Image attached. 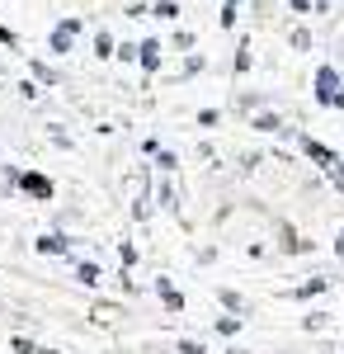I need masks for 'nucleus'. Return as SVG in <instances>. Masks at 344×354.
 <instances>
[{
	"label": "nucleus",
	"mask_w": 344,
	"mask_h": 354,
	"mask_svg": "<svg viewBox=\"0 0 344 354\" xmlns=\"http://www.w3.org/2000/svg\"><path fill=\"white\" fill-rule=\"evenodd\" d=\"M19 185H24V194H33V198H52V180H48V175H38V170L19 175Z\"/></svg>",
	"instance_id": "1"
},
{
	"label": "nucleus",
	"mask_w": 344,
	"mask_h": 354,
	"mask_svg": "<svg viewBox=\"0 0 344 354\" xmlns=\"http://www.w3.org/2000/svg\"><path fill=\"white\" fill-rule=\"evenodd\" d=\"M335 95H340V81H335V71H330V66H321V71H316V100H321V104H330Z\"/></svg>",
	"instance_id": "2"
},
{
	"label": "nucleus",
	"mask_w": 344,
	"mask_h": 354,
	"mask_svg": "<svg viewBox=\"0 0 344 354\" xmlns=\"http://www.w3.org/2000/svg\"><path fill=\"white\" fill-rule=\"evenodd\" d=\"M99 326H113V322H123V307L118 302H95V312H90Z\"/></svg>",
	"instance_id": "3"
},
{
	"label": "nucleus",
	"mask_w": 344,
	"mask_h": 354,
	"mask_svg": "<svg viewBox=\"0 0 344 354\" xmlns=\"http://www.w3.org/2000/svg\"><path fill=\"white\" fill-rule=\"evenodd\" d=\"M76 33H80V24H76V19H66V24H61V28H57V33H52V48H57V53H66Z\"/></svg>",
	"instance_id": "4"
},
{
	"label": "nucleus",
	"mask_w": 344,
	"mask_h": 354,
	"mask_svg": "<svg viewBox=\"0 0 344 354\" xmlns=\"http://www.w3.org/2000/svg\"><path fill=\"white\" fill-rule=\"evenodd\" d=\"M302 147H307V156H312V161H321L325 170H330V165H340V161H335V151H325V147H321V142H312V137H307Z\"/></svg>",
	"instance_id": "5"
},
{
	"label": "nucleus",
	"mask_w": 344,
	"mask_h": 354,
	"mask_svg": "<svg viewBox=\"0 0 344 354\" xmlns=\"http://www.w3.org/2000/svg\"><path fill=\"white\" fill-rule=\"evenodd\" d=\"M137 53H142V66H146V71H156V66H160V48H156V43H142Z\"/></svg>",
	"instance_id": "6"
},
{
	"label": "nucleus",
	"mask_w": 344,
	"mask_h": 354,
	"mask_svg": "<svg viewBox=\"0 0 344 354\" xmlns=\"http://www.w3.org/2000/svg\"><path fill=\"white\" fill-rule=\"evenodd\" d=\"M156 288H160V298H165V307H170V312H180V307H184V298H180V293H175V288H170L165 279H160Z\"/></svg>",
	"instance_id": "7"
},
{
	"label": "nucleus",
	"mask_w": 344,
	"mask_h": 354,
	"mask_svg": "<svg viewBox=\"0 0 344 354\" xmlns=\"http://www.w3.org/2000/svg\"><path fill=\"white\" fill-rule=\"evenodd\" d=\"M38 250H43V255H61V250H66V241H61V236H43V241H38Z\"/></svg>",
	"instance_id": "8"
},
{
	"label": "nucleus",
	"mask_w": 344,
	"mask_h": 354,
	"mask_svg": "<svg viewBox=\"0 0 344 354\" xmlns=\"http://www.w3.org/2000/svg\"><path fill=\"white\" fill-rule=\"evenodd\" d=\"M255 128H260V133H278L283 123H278V118H269V113H265V118H255Z\"/></svg>",
	"instance_id": "9"
},
{
	"label": "nucleus",
	"mask_w": 344,
	"mask_h": 354,
	"mask_svg": "<svg viewBox=\"0 0 344 354\" xmlns=\"http://www.w3.org/2000/svg\"><path fill=\"white\" fill-rule=\"evenodd\" d=\"M80 283H99V270H95V265H80Z\"/></svg>",
	"instance_id": "10"
},
{
	"label": "nucleus",
	"mask_w": 344,
	"mask_h": 354,
	"mask_svg": "<svg viewBox=\"0 0 344 354\" xmlns=\"http://www.w3.org/2000/svg\"><path fill=\"white\" fill-rule=\"evenodd\" d=\"M236 326H240V317H222V322H217V330H222V335H236Z\"/></svg>",
	"instance_id": "11"
},
{
	"label": "nucleus",
	"mask_w": 344,
	"mask_h": 354,
	"mask_svg": "<svg viewBox=\"0 0 344 354\" xmlns=\"http://www.w3.org/2000/svg\"><path fill=\"white\" fill-rule=\"evenodd\" d=\"M95 48H99V57H113V38H108V33H99V38H95Z\"/></svg>",
	"instance_id": "12"
},
{
	"label": "nucleus",
	"mask_w": 344,
	"mask_h": 354,
	"mask_svg": "<svg viewBox=\"0 0 344 354\" xmlns=\"http://www.w3.org/2000/svg\"><path fill=\"white\" fill-rule=\"evenodd\" d=\"M180 354H203V345H193V340H184V345H180Z\"/></svg>",
	"instance_id": "13"
},
{
	"label": "nucleus",
	"mask_w": 344,
	"mask_h": 354,
	"mask_svg": "<svg viewBox=\"0 0 344 354\" xmlns=\"http://www.w3.org/2000/svg\"><path fill=\"white\" fill-rule=\"evenodd\" d=\"M340 255H344V236H340Z\"/></svg>",
	"instance_id": "14"
}]
</instances>
